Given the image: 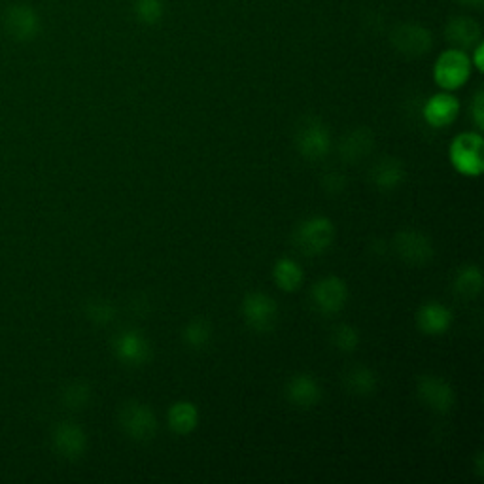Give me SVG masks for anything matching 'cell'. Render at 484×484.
<instances>
[{
    "instance_id": "cell-1",
    "label": "cell",
    "mask_w": 484,
    "mask_h": 484,
    "mask_svg": "<svg viewBox=\"0 0 484 484\" xmlns=\"http://www.w3.org/2000/svg\"><path fill=\"white\" fill-rule=\"evenodd\" d=\"M293 247L299 254L316 257L326 254L335 242V224L328 216H309L293 229Z\"/></svg>"
},
{
    "instance_id": "cell-2",
    "label": "cell",
    "mask_w": 484,
    "mask_h": 484,
    "mask_svg": "<svg viewBox=\"0 0 484 484\" xmlns=\"http://www.w3.org/2000/svg\"><path fill=\"white\" fill-rule=\"evenodd\" d=\"M333 138L328 126L320 117H305L295 129V148L299 155L307 161H324L331 154Z\"/></svg>"
},
{
    "instance_id": "cell-3",
    "label": "cell",
    "mask_w": 484,
    "mask_h": 484,
    "mask_svg": "<svg viewBox=\"0 0 484 484\" xmlns=\"http://www.w3.org/2000/svg\"><path fill=\"white\" fill-rule=\"evenodd\" d=\"M484 138L479 131L460 133L452 138L449 146V159L454 171L461 176L477 178L484 172V159H482Z\"/></svg>"
},
{
    "instance_id": "cell-4",
    "label": "cell",
    "mask_w": 484,
    "mask_h": 484,
    "mask_svg": "<svg viewBox=\"0 0 484 484\" xmlns=\"http://www.w3.org/2000/svg\"><path fill=\"white\" fill-rule=\"evenodd\" d=\"M473 65L468 51L451 48L442 51L433 65V79L442 91H456L468 84Z\"/></svg>"
},
{
    "instance_id": "cell-5",
    "label": "cell",
    "mask_w": 484,
    "mask_h": 484,
    "mask_svg": "<svg viewBox=\"0 0 484 484\" xmlns=\"http://www.w3.org/2000/svg\"><path fill=\"white\" fill-rule=\"evenodd\" d=\"M119 428L135 442H150L159 430L157 416L146 403L127 401L117 413Z\"/></svg>"
},
{
    "instance_id": "cell-6",
    "label": "cell",
    "mask_w": 484,
    "mask_h": 484,
    "mask_svg": "<svg viewBox=\"0 0 484 484\" xmlns=\"http://www.w3.org/2000/svg\"><path fill=\"white\" fill-rule=\"evenodd\" d=\"M416 397L435 414H449L456 405V392L451 382L433 373L418 377Z\"/></svg>"
},
{
    "instance_id": "cell-7",
    "label": "cell",
    "mask_w": 484,
    "mask_h": 484,
    "mask_svg": "<svg viewBox=\"0 0 484 484\" xmlns=\"http://www.w3.org/2000/svg\"><path fill=\"white\" fill-rule=\"evenodd\" d=\"M240 314L256 333H269L278 320L276 301L264 292H250L242 297Z\"/></svg>"
},
{
    "instance_id": "cell-8",
    "label": "cell",
    "mask_w": 484,
    "mask_h": 484,
    "mask_svg": "<svg viewBox=\"0 0 484 484\" xmlns=\"http://www.w3.org/2000/svg\"><path fill=\"white\" fill-rule=\"evenodd\" d=\"M349 286L337 275H328L320 278L311 290L312 307L324 316H335L347 307Z\"/></svg>"
},
{
    "instance_id": "cell-9",
    "label": "cell",
    "mask_w": 484,
    "mask_h": 484,
    "mask_svg": "<svg viewBox=\"0 0 484 484\" xmlns=\"http://www.w3.org/2000/svg\"><path fill=\"white\" fill-rule=\"evenodd\" d=\"M392 248L409 265H428L435 256L432 238L418 229H401L392 240Z\"/></svg>"
},
{
    "instance_id": "cell-10",
    "label": "cell",
    "mask_w": 484,
    "mask_h": 484,
    "mask_svg": "<svg viewBox=\"0 0 484 484\" xmlns=\"http://www.w3.org/2000/svg\"><path fill=\"white\" fill-rule=\"evenodd\" d=\"M112 350L114 356L129 368H143L154 356L152 342L138 330L119 331L112 340Z\"/></svg>"
},
{
    "instance_id": "cell-11",
    "label": "cell",
    "mask_w": 484,
    "mask_h": 484,
    "mask_svg": "<svg viewBox=\"0 0 484 484\" xmlns=\"http://www.w3.org/2000/svg\"><path fill=\"white\" fill-rule=\"evenodd\" d=\"M392 46L405 57H422L433 46V38L428 29L416 23H399L392 31Z\"/></svg>"
},
{
    "instance_id": "cell-12",
    "label": "cell",
    "mask_w": 484,
    "mask_h": 484,
    "mask_svg": "<svg viewBox=\"0 0 484 484\" xmlns=\"http://www.w3.org/2000/svg\"><path fill=\"white\" fill-rule=\"evenodd\" d=\"M460 114V100L451 91L432 95L422 108L424 121L433 129L451 127Z\"/></svg>"
},
{
    "instance_id": "cell-13",
    "label": "cell",
    "mask_w": 484,
    "mask_h": 484,
    "mask_svg": "<svg viewBox=\"0 0 484 484\" xmlns=\"http://www.w3.org/2000/svg\"><path fill=\"white\" fill-rule=\"evenodd\" d=\"M452 311L439 301L422 302L416 311V328L428 337L445 335L452 328Z\"/></svg>"
},
{
    "instance_id": "cell-14",
    "label": "cell",
    "mask_w": 484,
    "mask_h": 484,
    "mask_svg": "<svg viewBox=\"0 0 484 484\" xmlns=\"http://www.w3.org/2000/svg\"><path fill=\"white\" fill-rule=\"evenodd\" d=\"M284 397L297 409H312L321 401V386L312 375L295 373L286 382Z\"/></svg>"
},
{
    "instance_id": "cell-15",
    "label": "cell",
    "mask_w": 484,
    "mask_h": 484,
    "mask_svg": "<svg viewBox=\"0 0 484 484\" xmlns=\"http://www.w3.org/2000/svg\"><path fill=\"white\" fill-rule=\"evenodd\" d=\"M53 449L65 460H79L88 449L86 432L74 422H60L53 430Z\"/></svg>"
},
{
    "instance_id": "cell-16",
    "label": "cell",
    "mask_w": 484,
    "mask_h": 484,
    "mask_svg": "<svg viewBox=\"0 0 484 484\" xmlns=\"http://www.w3.org/2000/svg\"><path fill=\"white\" fill-rule=\"evenodd\" d=\"M407 178V169L397 157H382L369 171V182L378 191H394Z\"/></svg>"
},
{
    "instance_id": "cell-17",
    "label": "cell",
    "mask_w": 484,
    "mask_h": 484,
    "mask_svg": "<svg viewBox=\"0 0 484 484\" xmlns=\"http://www.w3.org/2000/svg\"><path fill=\"white\" fill-rule=\"evenodd\" d=\"M6 31L17 42H29L40 33V17L27 5H14L6 12Z\"/></svg>"
},
{
    "instance_id": "cell-18",
    "label": "cell",
    "mask_w": 484,
    "mask_h": 484,
    "mask_svg": "<svg viewBox=\"0 0 484 484\" xmlns=\"http://www.w3.org/2000/svg\"><path fill=\"white\" fill-rule=\"evenodd\" d=\"M375 148V135L368 127H358L345 136L339 143V155L345 163H359L366 159Z\"/></svg>"
},
{
    "instance_id": "cell-19",
    "label": "cell",
    "mask_w": 484,
    "mask_h": 484,
    "mask_svg": "<svg viewBox=\"0 0 484 484\" xmlns=\"http://www.w3.org/2000/svg\"><path fill=\"white\" fill-rule=\"evenodd\" d=\"M445 36L452 48L466 51L480 42V25L473 17L460 15L451 19L445 29Z\"/></svg>"
},
{
    "instance_id": "cell-20",
    "label": "cell",
    "mask_w": 484,
    "mask_h": 484,
    "mask_svg": "<svg viewBox=\"0 0 484 484\" xmlns=\"http://www.w3.org/2000/svg\"><path fill=\"white\" fill-rule=\"evenodd\" d=\"M199 407L188 399L174 401L167 411V426L176 435H190L199 426Z\"/></svg>"
},
{
    "instance_id": "cell-21",
    "label": "cell",
    "mask_w": 484,
    "mask_h": 484,
    "mask_svg": "<svg viewBox=\"0 0 484 484\" xmlns=\"http://www.w3.org/2000/svg\"><path fill=\"white\" fill-rule=\"evenodd\" d=\"M273 280L278 290L293 293L297 292L302 282H305V275H302V267L292 257H278L273 265Z\"/></svg>"
},
{
    "instance_id": "cell-22",
    "label": "cell",
    "mask_w": 484,
    "mask_h": 484,
    "mask_svg": "<svg viewBox=\"0 0 484 484\" xmlns=\"http://www.w3.org/2000/svg\"><path fill=\"white\" fill-rule=\"evenodd\" d=\"M342 385L347 392L358 397H369L378 388V377L368 366H352L345 375H342Z\"/></svg>"
},
{
    "instance_id": "cell-23",
    "label": "cell",
    "mask_w": 484,
    "mask_h": 484,
    "mask_svg": "<svg viewBox=\"0 0 484 484\" xmlns=\"http://www.w3.org/2000/svg\"><path fill=\"white\" fill-rule=\"evenodd\" d=\"M484 288V275L479 265H463L458 269L452 280V292L460 299H475L482 293Z\"/></svg>"
},
{
    "instance_id": "cell-24",
    "label": "cell",
    "mask_w": 484,
    "mask_h": 484,
    "mask_svg": "<svg viewBox=\"0 0 484 484\" xmlns=\"http://www.w3.org/2000/svg\"><path fill=\"white\" fill-rule=\"evenodd\" d=\"M214 337V328L207 318H191L182 330V340L190 350H205Z\"/></svg>"
},
{
    "instance_id": "cell-25",
    "label": "cell",
    "mask_w": 484,
    "mask_h": 484,
    "mask_svg": "<svg viewBox=\"0 0 484 484\" xmlns=\"http://www.w3.org/2000/svg\"><path fill=\"white\" fill-rule=\"evenodd\" d=\"M93 397V390L84 380L70 382V385L60 394V401L70 411H84Z\"/></svg>"
},
{
    "instance_id": "cell-26",
    "label": "cell",
    "mask_w": 484,
    "mask_h": 484,
    "mask_svg": "<svg viewBox=\"0 0 484 484\" xmlns=\"http://www.w3.org/2000/svg\"><path fill=\"white\" fill-rule=\"evenodd\" d=\"M331 342L333 347L339 350V352H345V354H350L354 352L359 342H361V335L359 331L350 326V324H339L333 328L331 331Z\"/></svg>"
},
{
    "instance_id": "cell-27",
    "label": "cell",
    "mask_w": 484,
    "mask_h": 484,
    "mask_svg": "<svg viewBox=\"0 0 484 484\" xmlns=\"http://www.w3.org/2000/svg\"><path fill=\"white\" fill-rule=\"evenodd\" d=\"M88 318L97 326H108L116 320L117 309L112 301L107 299H91L86 305Z\"/></svg>"
},
{
    "instance_id": "cell-28",
    "label": "cell",
    "mask_w": 484,
    "mask_h": 484,
    "mask_svg": "<svg viewBox=\"0 0 484 484\" xmlns=\"http://www.w3.org/2000/svg\"><path fill=\"white\" fill-rule=\"evenodd\" d=\"M135 14L144 25H155L165 14L163 0H136Z\"/></svg>"
},
{
    "instance_id": "cell-29",
    "label": "cell",
    "mask_w": 484,
    "mask_h": 484,
    "mask_svg": "<svg viewBox=\"0 0 484 484\" xmlns=\"http://www.w3.org/2000/svg\"><path fill=\"white\" fill-rule=\"evenodd\" d=\"M347 176L340 174V172H328L321 176V188H324L326 193L330 195H340L342 191L347 190Z\"/></svg>"
},
{
    "instance_id": "cell-30",
    "label": "cell",
    "mask_w": 484,
    "mask_h": 484,
    "mask_svg": "<svg viewBox=\"0 0 484 484\" xmlns=\"http://www.w3.org/2000/svg\"><path fill=\"white\" fill-rule=\"evenodd\" d=\"M471 117H473V124H475L477 131L482 133V129H484V91L482 89L477 91L473 97Z\"/></svg>"
},
{
    "instance_id": "cell-31",
    "label": "cell",
    "mask_w": 484,
    "mask_h": 484,
    "mask_svg": "<svg viewBox=\"0 0 484 484\" xmlns=\"http://www.w3.org/2000/svg\"><path fill=\"white\" fill-rule=\"evenodd\" d=\"M482 57H484V44H482V40H480L479 44H475V46H473V53L470 55L473 69H477L479 72H482V70H484V60H482Z\"/></svg>"
},
{
    "instance_id": "cell-32",
    "label": "cell",
    "mask_w": 484,
    "mask_h": 484,
    "mask_svg": "<svg viewBox=\"0 0 484 484\" xmlns=\"http://www.w3.org/2000/svg\"><path fill=\"white\" fill-rule=\"evenodd\" d=\"M473 471H475V475L479 477V479H482L484 477V454L479 451L477 454H475V458H473Z\"/></svg>"
},
{
    "instance_id": "cell-33",
    "label": "cell",
    "mask_w": 484,
    "mask_h": 484,
    "mask_svg": "<svg viewBox=\"0 0 484 484\" xmlns=\"http://www.w3.org/2000/svg\"><path fill=\"white\" fill-rule=\"evenodd\" d=\"M463 5H468V6H473V8H479L482 5V0H461Z\"/></svg>"
}]
</instances>
